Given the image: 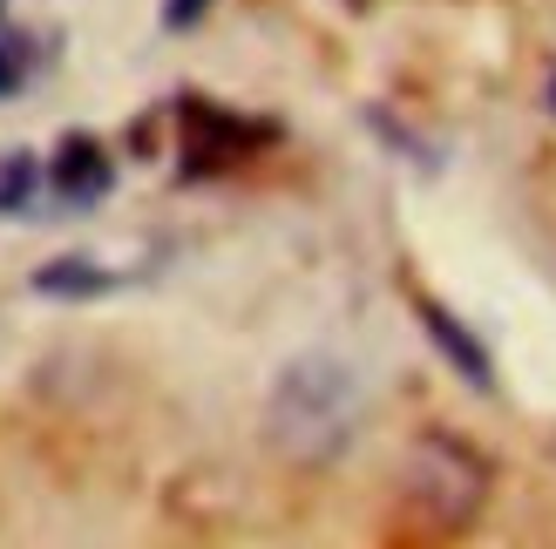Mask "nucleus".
Masks as SVG:
<instances>
[{
  "instance_id": "obj_6",
  "label": "nucleus",
  "mask_w": 556,
  "mask_h": 549,
  "mask_svg": "<svg viewBox=\"0 0 556 549\" xmlns=\"http://www.w3.org/2000/svg\"><path fill=\"white\" fill-rule=\"evenodd\" d=\"M414 319H421V333L434 340V353H441V360H448V367L468 380V387H476V394H495V367H489V346H482L476 333H468V325H462L448 306H434V298H414Z\"/></svg>"
},
{
  "instance_id": "obj_3",
  "label": "nucleus",
  "mask_w": 556,
  "mask_h": 549,
  "mask_svg": "<svg viewBox=\"0 0 556 549\" xmlns=\"http://www.w3.org/2000/svg\"><path fill=\"white\" fill-rule=\"evenodd\" d=\"M177 123H184V177H211V170H231L238 156H252L258 143H271V123L252 116H231L204 95H184L177 102Z\"/></svg>"
},
{
  "instance_id": "obj_10",
  "label": "nucleus",
  "mask_w": 556,
  "mask_h": 549,
  "mask_svg": "<svg viewBox=\"0 0 556 549\" xmlns=\"http://www.w3.org/2000/svg\"><path fill=\"white\" fill-rule=\"evenodd\" d=\"M549 108H556V68H549Z\"/></svg>"
},
{
  "instance_id": "obj_5",
  "label": "nucleus",
  "mask_w": 556,
  "mask_h": 549,
  "mask_svg": "<svg viewBox=\"0 0 556 549\" xmlns=\"http://www.w3.org/2000/svg\"><path fill=\"white\" fill-rule=\"evenodd\" d=\"M123 285H129V271L102 265L89 252H62V258H48V265L27 271V292H35V298H62V306H89V298H109Z\"/></svg>"
},
{
  "instance_id": "obj_8",
  "label": "nucleus",
  "mask_w": 556,
  "mask_h": 549,
  "mask_svg": "<svg viewBox=\"0 0 556 549\" xmlns=\"http://www.w3.org/2000/svg\"><path fill=\"white\" fill-rule=\"evenodd\" d=\"M27 75H35V41H27V35H8V27H0V102H14Z\"/></svg>"
},
{
  "instance_id": "obj_11",
  "label": "nucleus",
  "mask_w": 556,
  "mask_h": 549,
  "mask_svg": "<svg viewBox=\"0 0 556 549\" xmlns=\"http://www.w3.org/2000/svg\"><path fill=\"white\" fill-rule=\"evenodd\" d=\"M549 455H556V434H549Z\"/></svg>"
},
{
  "instance_id": "obj_1",
  "label": "nucleus",
  "mask_w": 556,
  "mask_h": 549,
  "mask_svg": "<svg viewBox=\"0 0 556 549\" xmlns=\"http://www.w3.org/2000/svg\"><path fill=\"white\" fill-rule=\"evenodd\" d=\"M359 427V380L340 353H299L265 394V442L292 469H332Z\"/></svg>"
},
{
  "instance_id": "obj_2",
  "label": "nucleus",
  "mask_w": 556,
  "mask_h": 549,
  "mask_svg": "<svg viewBox=\"0 0 556 549\" xmlns=\"http://www.w3.org/2000/svg\"><path fill=\"white\" fill-rule=\"evenodd\" d=\"M401 502L414 523H428V529H468L482 515L489 502V461L482 448H468L462 434H414L407 442V461H401Z\"/></svg>"
},
{
  "instance_id": "obj_7",
  "label": "nucleus",
  "mask_w": 556,
  "mask_h": 549,
  "mask_svg": "<svg viewBox=\"0 0 556 549\" xmlns=\"http://www.w3.org/2000/svg\"><path fill=\"white\" fill-rule=\"evenodd\" d=\"M41 183H48V170L35 163V150H8L0 156V217H21Z\"/></svg>"
},
{
  "instance_id": "obj_4",
  "label": "nucleus",
  "mask_w": 556,
  "mask_h": 549,
  "mask_svg": "<svg viewBox=\"0 0 556 549\" xmlns=\"http://www.w3.org/2000/svg\"><path fill=\"white\" fill-rule=\"evenodd\" d=\"M48 190L68 210H96L109 190H116V163H109V150L96 136H62V150L48 163Z\"/></svg>"
},
{
  "instance_id": "obj_9",
  "label": "nucleus",
  "mask_w": 556,
  "mask_h": 549,
  "mask_svg": "<svg viewBox=\"0 0 556 549\" xmlns=\"http://www.w3.org/2000/svg\"><path fill=\"white\" fill-rule=\"evenodd\" d=\"M204 14H211V0H163V27H170V35H190Z\"/></svg>"
}]
</instances>
